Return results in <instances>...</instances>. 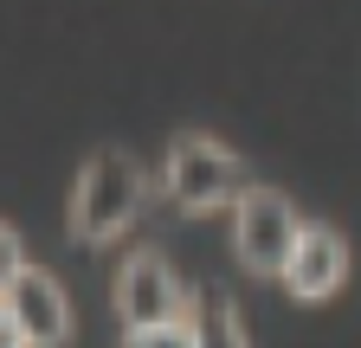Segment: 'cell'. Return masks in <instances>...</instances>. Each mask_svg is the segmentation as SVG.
Returning <instances> with one entry per match:
<instances>
[{
	"instance_id": "6da1fadb",
	"label": "cell",
	"mask_w": 361,
	"mask_h": 348,
	"mask_svg": "<svg viewBox=\"0 0 361 348\" xmlns=\"http://www.w3.org/2000/svg\"><path fill=\"white\" fill-rule=\"evenodd\" d=\"M142 168H135L123 149H97L84 161L78 174V187H71V232L84 245H97V239H116L135 213H142Z\"/></svg>"
},
{
	"instance_id": "7a4b0ae2",
	"label": "cell",
	"mask_w": 361,
	"mask_h": 348,
	"mask_svg": "<svg viewBox=\"0 0 361 348\" xmlns=\"http://www.w3.org/2000/svg\"><path fill=\"white\" fill-rule=\"evenodd\" d=\"M168 194L188 206V213L239 206V194H245L239 155H233V149H219L213 136H180V142L168 149Z\"/></svg>"
},
{
	"instance_id": "3957f363",
	"label": "cell",
	"mask_w": 361,
	"mask_h": 348,
	"mask_svg": "<svg viewBox=\"0 0 361 348\" xmlns=\"http://www.w3.org/2000/svg\"><path fill=\"white\" fill-rule=\"evenodd\" d=\"M233 239H239V258L258 278H284L290 251L303 239V220L290 213V200L278 187H245L239 206H233Z\"/></svg>"
},
{
	"instance_id": "277c9868",
	"label": "cell",
	"mask_w": 361,
	"mask_h": 348,
	"mask_svg": "<svg viewBox=\"0 0 361 348\" xmlns=\"http://www.w3.org/2000/svg\"><path fill=\"white\" fill-rule=\"evenodd\" d=\"M116 316L129 323V335L188 316V297H180V284H174V271H168V258L135 251L129 265H123V278H116Z\"/></svg>"
},
{
	"instance_id": "5b68a950",
	"label": "cell",
	"mask_w": 361,
	"mask_h": 348,
	"mask_svg": "<svg viewBox=\"0 0 361 348\" xmlns=\"http://www.w3.org/2000/svg\"><path fill=\"white\" fill-rule=\"evenodd\" d=\"M0 303H7V323L26 348H59L71 335V310H65V290L52 271H20L7 290H0Z\"/></svg>"
},
{
	"instance_id": "8992f818",
	"label": "cell",
	"mask_w": 361,
	"mask_h": 348,
	"mask_svg": "<svg viewBox=\"0 0 361 348\" xmlns=\"http://www.w3.org/2000/svg\"><path fill=\"white\" fill-rule=\"evenodd\" d=\"M342 278H348V245H342V232H336V226H303V239H297V251H290V265H284L290 297L323 303V297H336Z\"/></svg>"
},
{
	"instance_id": "52a82bcc",
	"label": "cell",
	"mask_w": 361,
	"mask_h": 348,
	"mask_svg": "<svg viewBox=\"0 0 361 348\" xmlns=\"http://www.w3.org/2000/svg\"><path fill=\"white\" fill-rule=\"evenodd\" d=\"M194 329H200V348H258L226 284H207V290H200V323H194Z\"/></svg>"
},
{
	"instance_id": "ba28073f",
	"label": "cell",
	"mask_w": 361,
	"mask_h": 348,
	"mask_svg": "<svg viewBox=\"0 0 361 348\" xmlns=\"http://www.w3.org/2000/svg\"><path fill=\"white\" fill-rule=\"evenodd\" d=\"M123 348H200V329L180 316V323H161V329H135Z\"/></svg>"
},
{
	"instance_id": "9c48e42d",
	"label": "cell",
	"mask_w": 361,
	"mask_h": 348,
	"mask_svg": "<svg viewBox=\"0 0 361 348\" xmlns=\"http://www.w3.org/2000/svg\"><path fill=\"white\" fill-rule=\"evenodd\" d=\"M26 271V251H20V232L13 226H0V290H7L13 278Z\"/></svg>"
},
{
	"instance_id": "30bf717a",
	"label": "cell",
	"mask_w": 361,
	"mask_h": 348,
	"mask_svg": "<svg viewBox=\"0 0 361 348\" xmlns=\"http://www.w3.org/2000/svg\"><path fill=\"white\" fill-rule=\"evenodd\" d=\"M0 348H26V342L13 335V323H0Z\"/></svg>"
}]
</instances>
